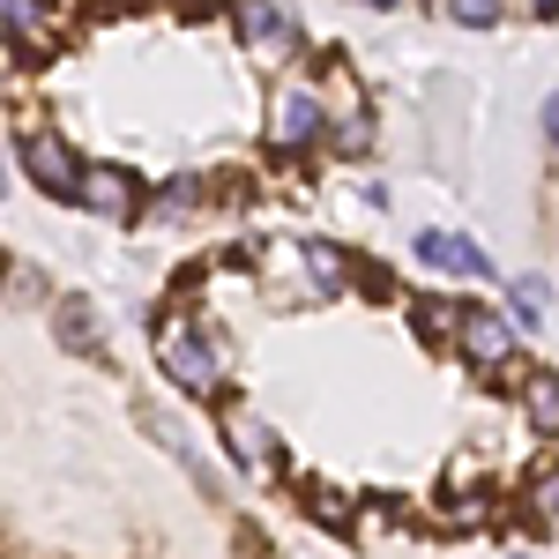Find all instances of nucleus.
<instances>
[{
	"label": "nucleus",
	"mask_w": 559,
	"mask_h": 559,
	"mask_svg": "<svg viewBox=\"0 0 559 559\" xmlns=\"http://www.w3.org/2000/svg\"><path fill=\"white\" fill-rule=\"evenodd\" d=\"M23 165H31V179H38L45 194H60V202H75V194H83V165L68 157V142H60V134H23Z\"/></svg>",
	"instance_id": "3"
},
{
	"label": "nucleus",
	"mask_w": 559,
	"mask_h": 559,
	"mask_svg": "<svg viewBox=\"0 0 559 559\" xmlns=\"http://www.w3.org/2000/svg\"><path fill=\"white\" fill-rule=\"evenodd\" d=\"M157 366H165L187 395L224 388V344H216L210 321H194V313H165V321H157Z\"/></svg>",
	"instance_id": "1"
},
{
	"label": "nucleus",
	"mask_w": 559,
	"mask_h": 559,
	"mask_svg": "<svg viewBox=\"0 0 559 559\" xmlns=\"http://www.w3.org/2000/svg\"><path fill=\"white\" fill-rule=\"evenodd\" d=\"M306 269H313V276H321L329 292H336V284H344V276H350V261L336 254V247H306Z\"/></svg>",
	"instance_id": "11"
},
{
	"label": "nucleus",
	"mask_w": 559,
	"mask_h": 559,
	"mask_svg": "<svg viewBox=\"0 0 559 559\" xmlns=\"http://www.w3.org/2000/svg\"><path fill=\"white\" fill-rule=\"evenodd\" d=\"M455 344H463V358H471V366H485V373H500V366L522 350L515 329H508L500 313H471V306H463V321H455Z\"/></svg>",
	"instance_id": "4"
},
{
	"label": "nucleus",
	"mask_w": 559,
	"mask_h": 559,
	"mask_svg": "<svg viewBox=\"0 0 559 559\" xmlns=\"http://www.w3.org/2000/svg\"><path fill=\"white\" fill-rule=\"evenodd\" d=\"M522 411H530L537 432L559 440V373H522Z\"/></svg>",
	"instance_id": "9"
},
{
	"label": "nucleus",
	"mask_w": 559,
	"mask_h": 559,
	"mask_svg": "<svg viewBox=\"0 0 559 559\" xmlns=\"http://www.w3.org/2000/svg\"><path fill=\"white\" fill-rule=\"evenodd\" d=\"M216 432H224V455L239 471H269L276 463V432H269V418H261L254 403H224L216 411Z\"/></svg>",
	"instance_id": "2"
},
{
	"label": "nucleus",
	"mask_w": 559,
	"mask_h": 559,
	"mask_svg": "<svg viewBox=\"0 0 559 559\" xmlns=\"http://www.w3.org/2000/svg\"><path fill=\"white\" fill-rule=\"evenodd\" d=\"M90 216H105V224H128L134 216V179L120 165H83V194H75Z\"/></svg>",
	"instance_id": "5"
},
{
	"label": "nucleus",
	"mask_w": 559,
	"mask_h": 559,
	"mask_svg": "<svg viewBox=\"0 0 559 559\" xmlns=\"http://www.w3.org/2000/svg\"><path fill=\"white\" fill-rule=\"evenodd\" d=\"M231 15H239V38L254 45V52H292V15H284V8H269V0H239Z\"/></svg>",
	"instance_id": "7"
},
{
	"label": "nucleus",
	"mask_w": 559,
	"mask_h": 559,
	"mask_svg": "<svg viewBox=\"0 0 559 559\" xmlns=\"http://www.w3.org/2000/svg\"><path fill=\"white\" fill-rule=\"evenodd\" d=\"M313 128H321V97H313V90H284V97H276V120H269L276 150H299V142H313Z\"/></svg>",
	"instance_id": "6"
},
{
	"label": "nucleus",
	"mask_w": 559,
	"mask_h": 559,
	"mask_svg": "<svg viewBox=\"0 0 559 559\" xmlns=\"http://www.w3.org/2000/svg\"><path fill=\"white\" fill-rule=\"evenodd\" d=\"M515 306H522V321H537V313H545V284H537V276H522V284H515Z\"/></svg>",
	"instance_id": "13"
},
{
	"label": "nucleus",
	"mask_w": 559,
	"mask_h": 559,
	"mask_svg": "<svg viewBox=\"0 0 559 559\" xmlns=\"http://www.w3.org/2000/svg\"><path fill=\"white\" fill-rule=\"evenodd\" d=\"M60 329H68V336H75V344H97V321H83V306H68V313H60Z\"/></svg>",
	"instance_id": "14"
},
{
	"label": "nucleus",
	"mask_w": 559,
	"mask_h": 559,
	"mask_svg": "<svg viewBox=\"0 0 559 559\" xmlns=\"http://www.w3.org/2000/svg\"><path fill=\"white\" fill-rule=\"evenodd\" d=\"M545 134H552V142H559V97H552V105H545Z\"/></svg>",
	"instance_id": "15"
},
{
	"label": "nucleus",
	"mask_w": 559,
	"mask_h": 559,
	"mask_svg": "<svg viewBox=\"0 0 559 559\" xmlns=\"http://www.w3.org/2000/svg\"><path fill=\"white\" fill-rule=\"evenodd\" d=\"M373 8H395V0H373Z\"/></svg>",
	"instance_id": "17"
},
{
	"label": "nucleus",
	"mask_w": 559,
	"mask_h": 559,
	"mask_svg": "<svg viewBox=\"0 0 559 559\" xmlns=\"http://www.w3.org/2000/svg\"><path fill=\"white\" fill-rule=\"evenodd\" d=\"M448 15L463 31H485V23H500V0H448Z\"/></svg>",
	"instance_id": "12"
},
{
	"label": "nucleus",
	"mask_w": 559,
	"mask_h": 559,
	"mask_svg": "<svg viewBox=\"0 0 559 559\" xmlns=\"http://www.w3.org/2000/svg\"><path fill=\"white\" fill-rule=\"evenodd\" d=\"M418 261L426 269H448V276H485V254L455 231H418Z\"/></svg>",
	"instance_id": "8"
},
{
	"label": "nucleus",
	"mask_w": 559,
	"mask_h": 559,
	"mask_svg": "<svg viewBox=\"0 0 559 559\" xmlns=\"http://www.w3.org/2000/svg\"><path fill=\"white\" fill-rule=\"evenodd\" d=\"M515 559H530V552H515Z\"/></svg>",
	"instance_id": "18"
},
{
	"label": "nucleus",
	"mask_w": 559,
	"mask_h": 559,
	"mask_svg": "<svg viewBox=\"0 0 559 559\" xmlns=\"http://www.w3.org/2000/svg\"><path fill=\"white\" fill-rule=\"evenodd\" d=\"M0 8H8V45H15V52H38V45H45L38 0H0Z\"/></svg>",
	"instance_id": "10"
},
{
	"label": "nucleus",
	"mask_w": 559,
	"mask_h": 559,
	"mask_svg": "<svg viewBox=\"0 0 559 559\" xmlns=\"http://www.w3.org/2000/svg\"><path fill=\"white\" fill-rule=\"evenodd\" d=\"M530 8H537V15H559V0H530Z\"/></svg>",
	"instance_id": "16"
}]
</instances>
